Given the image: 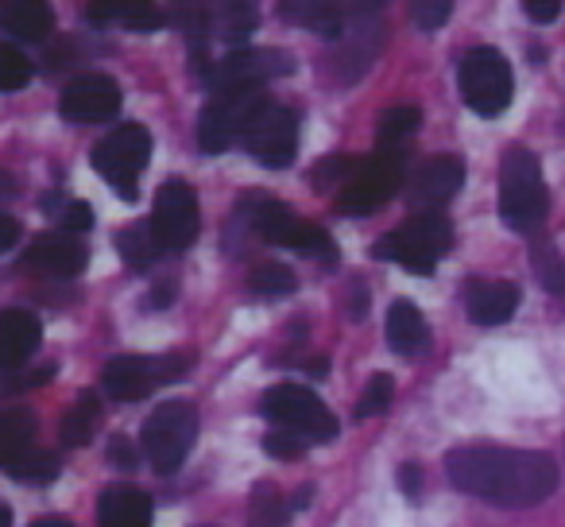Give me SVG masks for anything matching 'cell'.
Here are the masks:
<instances>
[{
	"instance_id": "6da1fadb",
	"label": "cell",
	"mask_w": 565,
	"mask_h": 527,
	"mask_svg": "<svg viewBox=\"0 0 565 527\" xmlns=\"http://www.w3.org/2000/svg\"><path fill=\"white\" fill-rule=\"evenodd\" d=\"M449 481L461 493L500 508H531L557 488V465L539 450L511 446H461L449 454Z\"/></svg>"
},
{
	"instance_id": "7a4b0ae2",
	"label": "cell",
	"mask_w": 565,
	"mask_h": 527,
	"mask_svg": "<svg viewBox=\"0 0 565 527\" xmlns=\"http://www.w3.org/2000/svg\"><path fill=\"white\" fill-rule=\"evenodd\" d=\"M546 205L542 164L526 148H511L500 164V221L515 233H534L546 218Z\"/></svg>"
},
{
	"instance_id": "3957f363",
	"label": "cell",
	"mask_w": 565,
	"mask_h": 527,
	"mask_svg": "<svg viewBox=\"0 0 565 527\" xmlns=\"http://www.w3.org/2000/svg\"><path fill=\"white\" fill-rule=\"evenodd\" d=\"M449 244H454V229L441 213H415L407 225L380 236L372 256L392 260V264L415 272V276H430L438 268V260L449 252Z\"/></svg>"
},
{
	"instance_id": "277c9868",
	"label": "cell",
	"mask_w": 565,
	"mask_h": 527,
	"mask_svg": "<svg viewBox=\"0 0 565 527\" xmlns=\"http://www.w3.org/2000/svg\"><path fill=\"white\" fill-rule=\"evenodd\" d=\"M403 175H407V156L399 148H380L369 159H361L356 167H349V179L341 182L338 210L341 213H372L384 202H392L395 190L403 187Z\"/></svg>"
},
{
	"instance_id": "5b68a950",
	"label": "cell",
	"mask_w": 565,
	"mask_h": 527,
	"mask_svg": "<svg viewBox=\"0 0 565 527\" xmlns=\"http://www.w3.org/2000/svg\"><path fill=\"white\" fill-rule=\"evenodd\" d=\"M198 439V408L186 400H167L143 423V457L156 473H174L186 462L190 446Z\"/></svg>"
},
{
	"instance_id": "8992f818",
	"label": "cell",
	"mask_w": 565,
	"mask_h": 527,
	"mask_svg": "<svg viewBox=\"0 0 565 527\" xmlns=\"http://www.w3.org/2000/svg\"><path fill=\"white\" fill-rule=\"evenodd\" d=\"M259 411H264V419H271L275 426L307 439L310 446H315V442L338 439V415H333L310 388H299V384L267 388L264 400H259Z\"/></svg>"
},
{
	"instance_id": "52a82bcc",
	"label": "cell",
	"mask_w": 565,
	"mask_h": 527,
	"mask_svg": "<svg viewBox=\"0 0 565 527\" xmlns=\"http://www.w3.org/2000/svg\"><path fill=\"white\" fill-rule=\"evenodd\" d=\"M151 159V133L143 125H120L94 148V171L125 202L140 198V175Z\"/></svg>"
},
{
	"instance_id": "ba28073f",
	"label": "cell",
	"mask_w": 565,
	"mask_h": 527,
	"mask_svg": "<svg viewBox=\"0 0 565 527\" xmlns=\"http://www.w3.org/2000/svg\"><path fill=\"white\" fill-rule=\"evenodd\" d=\"M457 82H461L465 105H469L477 117H500V113L511 105V97H515L511 66L495 48L469 51V55L461 59Z\"/></svg>"
},
{
	"instance_id": "9c48e42d",
	"label": "cell",
	"mask_w": 565,
	"mask_h": 527,
	"mask_svg": "<svg viewBox=\"0 0 565 527\" xmlns=\"http://www.w3.org/2000/svg\"><path fill=\"white\" fill-rule=\"evenodd\" d=\"M264 105H267L264 89H221V94H213L210 105L202 109V120H198V144H202V151L217 156V151H228L233 144H241L248 120Z\"/></svg>"
},
{
	"instance_id": "30bf717a",
	"label": "cell",
	"mask_w": 565,
	"mask_h": 527,
	"mask_svg": "<svg viewBox=\"0 0 565 527\" xmlns=\"http://www.w3.org/2000/svg\"><path fill=\"white\" fill-rule=\"evenodd\" d=\"M241 144L259 167L279 171V167L291 164L295 151H299V113L279 102H267L264 109L248 120Z\"/></svg>"
},
{
	"instance_id": "8fae6325",
	"label": "cell",
	"mask_w": 565,
	"mask_h": 527,
	"mask_svg": "<svg viewBox=\"0 0 565 527\" xmlns=\"http://www.w3.org/2000/svg\"><path fill=\"white\" fill-rule=\"evenodd\" d=\"M282 74H295V59L287 51L275 48H248V51H233L221 63L205 66L202 82L210 86V94H221V89H264L271 78H282Z\"/></svg>"
},
{
	"instance_id": "7c38bea8",
	"label": "cell",
	"mask_w": 565,
	"mask_h": 527,
	"mask_svg": "<svg viewBox=\"0 0 565 527\" xmlns=\"http://www.w3.org/2000/svg\"><path fill=\"white\" fill-rule=\"evenodd\" d=\"M186 372V357H113L102 372L105 396L117 403H136L159 384H171Z\"/></svg>"
},
{
	"instance_id": "4fadbf2b",
	"label": "cell",
	"mask_w": 565,
	"mask_h": 527,
	"mask_svg": "<svg viewBox=\"0 0 565 527\" xmlns=\"http://www.w3.org/2000/svg\"><path fill=\"white\" fill-rule=\"evenodd\" d=\"M148 225L163 252H182L194 244L198 229H202V213H198V194L190 190V182L171 179L159 187Z\"/></svg>"
},
{
	"instance_id": "5bb4252c",
	"label": "cell",
	"mask_w": 565,
	"mask_h": 527,
	"mask_svg": "<svg viewBox=\"0 0 565 527\" xmlns=\"http://www.w3.org/2000/svg\"><path fill=\"white\" fill-rule=\"evenodd\" d=\"M252 225H256V233L264 236V241L279 244V249L307 252V256H326L330 264L338 260V249H333L326 229L310 225V221H302L299 213L287 210V205H279V202H259Z\"/></svg>"
},
{
	"instance_id": "9a60e30c",
	"label": "cell",
	"mask_w": 565,
	"mask_h": 527,
	"mask_svg": "<svg viewBox=\"0 0 565 527\" xmlns=\"http://www.w3.org/2000/svg\"><path fill=\"white\" fill-rule=\"evenodd\" d=\"M384 4L387 0H279V17L326 35V40H338L349 24L369 20Z\"/></svg>"
},
{
	"instance_id": "2e32d148",
	"label": "cell",
	"mask_w": 565,
	"mask_h": 527,
	"mask_svg": "<svg viewBox=\"0 0 565 527\" xmlns=\"http://www.w3.org/2000/svg\"><path fill=\"white\" fill-rule=\"evenodd\" d=\"M120 86L109 78V74H78L71 86L63 89V109L66 120L74 125H102V120H113L120 113Z\"/></svg>"
},
{
	"instance_id": "e0dca14e",
	"label": "cell",
	"mask_w": 565,
	"mask_h": 527,
	"mask_svg": "<svg viewBox=\"0 0 565 527\" xmlns=\"http://www.w3.org/2000/svg\"><path fill=\"white\" fill-rule=\"evenodd\" d=\"M465 167L457 156H434L411 179V210L415 213H441V205L461 190Z\"/></svg>"
},
{
	"instance_id": "ac0fdd59",
	"label": "cell",
	"mask_w": 565,
	"mask_h": 527,
	"mask_svg": "<svg viewBox=\"0 0 565 527\" xmlns=\"http://www.w3.org/2000/svg\"><path fill=\"white\" fill-rule=\"evenodd\" d=\"M89 264V249L74 233H43L28 244L24 252V268H35L43 276H78Z\"/></svg>"
},
{
	"instance_id": "d6986e66",
	"label": "cell",
	"mask_w": 565,
	"mask_h": 527,
	"mask_svg": "<svg viewBox=\"0 0 565 527\" xmlns=\"http://www.w3.org/2000/svg\"><path fill=\"white\" fill-rule=\"evenodd\" d=\"M43 326L32 310H0V369H20L40 349Z\"/></svg>"
},
{
	"instance_id": "ffe728a7",
	"label": "cell",
	"mask_w": 565,
	"mask_h": 527,
	"mask_svg": "<svg viewBox=\"0 0 565 527\" xmlns=\"http://www.w3.org/2000/svg\"><path fill=\"white\" fill-rule=\"evenodd\" d=\"M86 20L97 28H128V32H156L167 24V17L159 12V4L151 0H89Z\"/></svg>"
},
{
	"instance_id": "44dd1931",
	"label": "cell",
	"mask_w": 565,
	"mask_h": 527,
	"mask_svg": "<svg viewBox=\"0 0 565 527\" xmlns=\"http://www.w3.org/2000/svg\"><path fill=\"white\" fill-rule=\"evenodd\" d=\"M0 32L24 43H43L55 32V12L47 0H0Z\"/></svg>"
},
{
	"instance_id": "7402d4cb",
	"label": "cell",
	"mask_w": 565,
	"mask_h": 527,
	"mask_svg": "<svg viewBox=\"0 0 565 527\" xmlns=\"http://www.w3.org/2000/svg\"><path fill=\"white\" fill-rule=\"evenodd\" d=\"M259 24V0H221L210 17H198V35L244 43Z\"/></svg>"
},
{
	"instance_id": "603a6c76",
	"label": "cell",
	"mask_w": 565,
	"mask_h": 527,
	"mask_svg": "<svg viewBox=\"0 0 565 527\" xmlns=\"http://www.w3.org/2000/svg\"><path fill=\"white\" fill-rule=\"evenodd\" d=\"M380 48V24L376 20H356L345 32L338 35V55H333V66H338V78H361L369 71V63L376 59Z\"/></svg>"
},
{
	"instance_id": "cb8c5ba5",
	"label": "cell",
	"mask_w": 565,
	"mask_h": 527,
	"mask_svg": "<svg viewBox=\"0 0 565 527\" xmlns=\"http://www.w3.org/2000/svg\"><path fill=\"white\" fill-rule=\"evenodd\" d=\"M465 307H469V318L477 326H503L519 310V287L503 284V280L472 284L469 295H465Z\"/></svg>"
},
{
	"instance_id": "d4e9b609",
	"label": "cell",
	"mask_w": 565,
	"mask_h": 527,
	"mask_svg": "<svg viewBox=\"0 0 565 527\" xmlns=\"http://www.w3.org/2000/svg\"><path fill=\"white\" fill-rule=\"evenodd\" d=\"M97 527H151V496L132 485H113L97 500Z\"/></svg>"
},
{
	"instance_id": "484cf974",
	"label": "cell",
	"mask_w": 565,
	"mask_h": 527,
	"mask_svg": "<svg viewBox=\"0 0 565 527\" xmlns=\"http://www.w3.org/2000/svg\"><path fill=\"white\" fill-rule=\"evenodd\" d=\"M387 341L403 357H418L430 349V326H426L423 310L415 303L407 299L392 303V310H387Z\"/></svg>"
},
{
	"instance_id": "4316f807",
	"label": "cell",
	"mask_w": 565,
	"mask_h": 527,
	"mask_svg": "<svg viewBox=\"0 0 565 527\" xmlns=\"http://www.w3.org/2000/svg\"><path fill=\"white\" fill-rule=\"evenodd\" d=\"M0 470L9 473L12 481H24V485H47V481L58 477V457L47 454V450L28 446V450H20V454H12Z\"/></svg>"
},
{
	"instance_id": "83f0119b",
	"label": "cell",
	"mask_w": 565,
	"mask_h": 527,
	"mask_svg": "<svg viewBox=\"0 0 565 527\" xmlns=\"http://www.w3.org/2000/svg\"><path fill=\"white\" fill-rule=\"evenodd\" d=\"M287 519H291V504L282 500L275 485L259 481L248 496V524L252 527H287Z\"/></svg>"
},
{
	"instance_id": "f1b7e54d",
	"label": "cell",
	"mask_w": 565,
	"mask_h": 527,
	"mask_svg": "<svg viewBox=\"0 0 565 527\" xmlns=\"http://www.w3.org/2000/svg\"><path fill=\"white\" fill-rule=\"evenodd\" d=\"M97 419H102V403H97L94 392H82L74 400V408L66 411L63 419V442L66 446H86L97 431Z\"/></svg>"
},
{
	"instance_id": "f546056e",
	"label": "cell",
	"mask_w": 565,
	"mask_h": 527,
	"mask_svg": "<svg viewBox=\"0 0 565 527\" xmlns=\"http://www.w3.org/2000/svg\"><path fill=\"white\" fill-rule=\"evenodd\" d=\"M35 439V415L24 408L17 411H0V465L9 462L12 454L28 450Z\"/></svg>"
},
{
	"instance_id": "4dcf8cb0",
	"label": "cell",
	"mask_w": 565,
	"mask_h": 527,
	"mask_svg": "<svg viewBox=\"0 0 565 527\" xmlns=\"http://www.w3.org/2000/svg\"><path fill=\"white\" fill-rule=\"evenodd\" d=\"M117 249L120 256H125L128 268H148V264H156V256L163 249L156 244V236H151V225H128L117 233Z\"/></svg>"
},
{
	"instance_id": "1f68e13d",
	"label": "cell",
	"mask_w": 565,
	"mask_h": 527,
	"mask_svg": "<svg viewBox=\"0 0 565 527\" xmlns=\"http://www.w3.org/2000/svg\"><path fill=\"white\" fill-rule=\"evenodd\" d=\"M418 125H423V113H418L415 105H395V109H387L384 117L376 120L380 148H399L411 133H418Z\"/></svg>"
},
{
	"instance_id": "d6a6232c",
	"label": "cell",
	"mask_w": 565,
	"mask_h": 527,
	"mask_svg": "<svg viewBox=\"0 0 565 527\" xmlns=\"http://www.w3.org/2000/svg\"><path fill=\"white\" fill-rule=\"evenodd\" d=\"M531 264L539 272V284L546 287L550 295H565V260L562 252L554 249L550 241H539L531 249Z\"/></svg>"
},
{
	"instance_id": "836d02e7",
	"label": "cell",
	"mask_w": 565,
	"mask_h": 527,
	"mask_svg": "<svg viewBox=\"0 0 565 527\" xmlns=\"http://www.w3.org/2000/svg\"><path fill=\"white\" fill-rule=\"evenodd\" d=\"M295 287H299V280H295L291 268H282V264H259V268L252 272V292H256L259 299H282V295H291Z\"/></svg>"
},
{
	"instance_id": "e575fe53",
	"label": "cell",
	"mask_w": 565,
	"mask_h": 527,
	"mask_svg": "<svg viewBox=\"0 0 565 527\" xmlns=\"http://www.w3.org/2000/svg\"><path fill=\"white\" fill-rule=\"evenodd\" d=\"M32 82V59L9 40H0V89H24Z\"/></svg>"
},
{
	"instance_id": "d590c367",
	"label": "cell",
	"mask_w": 565,
	"mask_h": 527,
	"mask_svg": "<svg viewBox=\"0 0 565 527\" xmlns=\"http://www.w3.org/2000/svg\"><path fill=\"white\" fill-rule=\"evenodd\" d=\"M47 210L58 213L66 233H86L94 229V210L86 202H66V198H47Z\"/></svg>"
},
{
	"instance_id": "8d00e7d4",
	"label": "cell",
	"mask_w": 565,
	"mask_h": 527,
	"mask_svg": "<svg viewBox=\"0 0 565 527\" xmlns=\"http://www.w3.org/2000/svg\"><path fill=\"white\" fill-rule=\"evenodd\" d=\"M307 446H310L307 439H299V434H291V431H282V426H271V431L264 434V450L271 457H279V462H295V457L307 454Z\"/></svg>"
},
{
	"instance_id": "74e56055",
	"label": "cell",
	"mask_w": 565,
	"mask_h": 527,
	"mask_svg": "<svg viewBox=\"0 0 565 527\" xmlns=\"http://www.w3.org/2000/svg\"><path fill=\"white\" fill-rule=\"evenodd\" d=\"M392 392H395L392 377H384V372H380V377H372L369 388H364V400L356 403V415H361V419L380 415V411H384L387 403H392Z\"/></svg>"
},
{
	"instance_id": "f35d334b",
	"label": "cell",
	"mask_w": 565,
	"mask_h": 527,
	"mask_svg": "<svg viewBox=\"0 0 565 527\" xmlns=\"http://www.w3.org/2000/svg\"><path fill=\"white\" fill-rule=\"evenodd\" d=\"M55 377V369H35V372H20V369H0V396H17L28 388H40Z\"/></svg>"
},
{
	"instance_id": "ab89813d",
	"label": "cell",
	"mask_w": 565,
	"mask_h": 527,
	"mask_svg": "<svg viewBox=\"0 0 565 527\" xmlns=\"http://www.w3.org/2000/svg\"><path fill=\"white\" fill-rule=\"evenodd\" d=\"M454 17V0H415V24L434 32Z\"/></svg>"
},
{
	"instance_id": "60d3db41",
	"label": "cell",
	"mask_w": 565,
	"mask_h": 527,
	"mask_svg": "<svg viewBox=\"0 0 565 527\" xmlns=\"http://www.w3.org/2000/svg\"><path fill=\"white\" fill-rule=\"evenodd\" d=\"M523 12L531 24H554L562 17V0H523Z\"/></svg>"
},
{
	"instance_id": "b9f144b4",
	"label": "cell",
	"mask_w": 565,
	"mask_h": 527,
	"mask_svg": "<svg viewBox=\"0 0 565 527\" xmlns=\"http://www.w3.org/2000/svg\"><path fill=\"white\" fill-rule=\"evenodd\" d=\"M109 462L120 465V470H136V450H132V442L113 439L109 442Z\"/></svg>"
},
{
	"instance_id": "7bdbcfd3",
	"label": "cell",
	"mask_w": 565,
	"mask_h": 527,
	"mask_svg": "<svg viewBox=\"0 0 565 527\" xmlns=\"http://www.w3.org/2000/svg\"><path fill=\"white\" fill-rule=\"evenodd\" d=\"M17 241H20V221L12 213H0V252L17 249Z\"/></svg>"
},
{
	"instance_id": "ee69618b",
	"label": "cell",
	"mask_w": 565,
	"mask_h": 527,
	"mask_svg": "<svg viewBox=\"0 0 565 527\" xmlns=\"http://www.w3.org/2000/svg\"><path fill=\"white\" fill-rule=\"evenodd\" d=\"M399 485L407 496H418V485H423V473H418V465H399Z\"/></svg>"
},
{
	"instance_id": "f6af8a7d",
	"label": "cell",
	"mask_w": 565,
	"mask_h": 527,
	"mask_svg": "<svg viewBox=\"0 0 565 527\" xmlns=\"http://www.w3.org/2000/svg\"><path fill=\"white\" fill-rule=\"evenodd\" d=\"M32 527H71L66 519H58V516H47V519H35Z\"/></svg>"
},
{
	"instance_id": "bcb514c9",
	"label": "cell",
	"mask_w": 565,
	"mask_h": 527,
	"mask_svg": "<svg viewBox=\"0 0 565 527\" xmlns=\"http://www.w3.org/2000/svg\"><path fill=\"white\" fill-rule=\"evenodd\" d=\"M0 527H12V512H9V504H0Z\"/></svg>"
}]
</instances>
